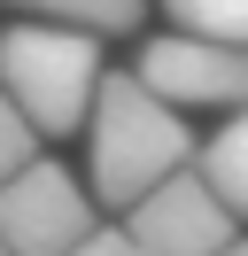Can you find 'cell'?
<instances>
[{
	"instance_id": "9c48e42d",
	"label": "cell",
	"mask_w": 248,
	"mask_h": 256,
	"mask_svg": "<svg viewBox=\"0 0 248 256\" xmlns=\"http://www.w3.org/2000/svg\"><path fill=\"white\" fill-rule=\"evenodd\" d=\"M24 163H39V132L24 124V109H16L8 94H0V186H8Z\"/></svg>"
},
{
	"instance_id": "6da1fadb",
	"label": "cell",
	"mask_w": 248,
	"mask_h": 256,
	"mask_svg": "<svg viewBox=\"0 0 248 256\" xmlns=\"http://www.w3.org/2000/svg\"><path fill=\"white\" fill-rule=\"evenodd\" d=\"M186 163H194V124L170 101H155L132 70H108L86 109V194L101 210H132Z\"/></svg>"
},
{
	"instance_id": "5b68a950",
	"label": "cell",
	"mask_w": 248,
	"mask_h": 256,
	"mask_svg": "<svg viewBox=\"0 0 248 256\" xmlns=\"http://www.w3.org/2000/svg\"><path fill=\"white\" fill-rule=\"evenodd\" d=\"M116 225L132 233L140 256H217L240 240V218L194 178V163L178 178H163V186H148L132 210H116Z\"/></svg>"
},
{
	"instance_id": "7c38bea8",
	"label": "cell",
	"mask_w": 248,
	"mask_h": 256,
	"mask_svg": "<svg viewBox=\"0 0 248 256\" xmlns=\"http://www.w3.org/2000/svg\"><path fill=\"white\" fill-rule=\"evenodd\" d=\"M0 256H8V248H0Z\"/></svg>"
},
{
	"instance_id": "52a82bcc",
	"label": "cell",
	"mask_w": 248,
	"mask_h": 256,
	"mask_svg": "<svg viewBox=\"0 0 248 256\" xmlns=\"http://www.w3.org/2000/svg\"><path fill=\"white\" fill-rule=\"evenodd\" d=\"M0 8H24V16H46V24H78L93 39H116V32L148 24V0H0Z\"/></svg>"
},
{
	"instance_id": "ba28073f",
	"label": "cell",
	"mask_w": 248,
	"mask_h": 256,
	"mask_svg": "<svg viewBox=\"0 0 248 256\" xmlns=\"http://www.w3.org/2000/svg\"><path fill=\"white\" fill-rule=\"evenodd\" d=\"M170 32L217 39V47H248V0H163Z\"/></svg>"
},
{
	"instance_id": "8992f818",
	"label": "cell",
	"mask_w": 248,
	"mask_h": 256,
	"mask_svg": "<svg viewBox=\"0 0 248 256\" xmlns=\"http://www.w3.org/2000/svg\"><path fill=\"white\" fill-rule=\"evenodd\" d=\"M194 178L248 225V109H232L210 140H194Z\"/></svg>"
},
{
	"instance_id": "277c9868",
	"label": "cell",
	"mask_w": 248,
	"mask_h": 256,
	"mask_svg": "<svg viewBox=\"0 0 248 256\" xmlns=\"http://www.w3.org/2000/svg\"><path fill=\"white\" fill-rule=\"evenodd\" d=\"M132 78L148 86L155 101L170 109H248V47H217V39H194V32H155L140 47Z\"/></svg>"
},
{
	"instance_id": "7a4b0ae2",
	"label": "cell",
	"mask_w": 248,
	"mask_h": 256,
	"mask_svg": "<svg viewBox=\"0 0 248 256\" xmlns=\"http://www.w3.org/2000/svg\"><path fill=\"white\" fill-rule=\"evenodd\" d=\"M101 39L78 32V24H46L24 16L0 32V94L24 109V124L39 140H70L86 132V109L101 94Z\"/></svg>"
},
{
	"instance_id": "8fae6325",
	"label": "cell",
	"mask_w": 248,
	"mask_h": 256,
	"mask_svg": "<svg viewBox=\"0 0 248 256\" xmlns=\"http://www.w3.org/2000/svg\"><path fill=\"white\" fill-rule=\"evenodd\" d=\"M217 256H248V240H232V248H217Z\"/></svg>"
},
{
	"instance_id": "30bf717a",
	"label": "cell",
	"mask_w": 248,
	"mask_h": 256,
	"mask_svg": "<svg viewBox=\"0 0 248 256\" xmlns=\"http://www.w3.org/2000/svg\"><path fill=\"white\" fill-rule=\"evenodd\" d=\"M70 256H140V248H132V233H124V225H93Z\"/></svg>"
},
{
	"instance_id": "3957f363",
	"label": "cell",
	"mask_w": 248,
	"mask_h": 256,
	"mask_svg": "<svg viewBox=\"0 0 248 256\" xmlns=\"http://www.w3.org/2000/svg\"><path fill=\"white\" fill-rule=\"evenodd\" d=\"M101 225V202L86 194V178L70 163L39 156L0 186V248L8 256H70L78 240Z\"/></svg>"
}]
</instances>
